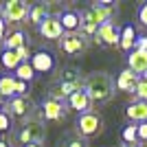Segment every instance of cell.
I'll use <instances>...</instances> for the list:
<instances>
[{"mask_svg":"<svg viewBox=\"0 0 147 147\" xmlns=\"http://www.w3.org/2000/svg\"><path fill=\"white\" fill-rule=\"evenodd\" d=\"M84 90L92 103H105L114 97V81L108 73H92L88 79H84Z\"/></svg>","mask_w":147,"mask_h":147,"instance_id":"obj_1","label":"cell"},{"mask_svg":"<svg viewBox=\"0 0 147 147\" xmlns=\"http://www.w3.org/2000/svg\"><path fill=\"white\" fill-rule=\"evenodd\" d=\"M5 112L16 121H24L29 123L31 119L35 117V105L29 97H11L5 105Z\"/></svg>","mask_w":147,"mask_h":147,"instance_id":"obj_2","label":"cell"},{"mask_svg":"<svg viewBox=\"0 0 147 147\" xmlns=\"http://www.w3.org/2000/svg\"><path fill=\"white\" fill-rule=\"evenodd\" d=\"M77 132H79L81 138H92V136H99L103 132V121L97 112H86V114H79L77 119Z\"/></svg>","mask_w":147,"mask_h":147,"instance_id":"obj_3","label":"cell"},{"mask_svg":"<svg viewBox=\"0 0 147 147\" xmlns=\"http://www.w3.org/2000/svg\"><path fill=\"white\" fill-rule=\"evenodd\" d=\"M112 5H103V2H97V5H92L90 9L81 13V22H88V24H94V26H101L105 22H110L112 18Z\"/></svg>","mask_w":147,"mask_h":147,"instance_id":"obj_4","label":"cell"},{"mask_svg":"<svg viewBox=\"0 0 147 147\" xmlns=\"http://www.w3.org/2000/svg\"><path fill=\"white\" fill-rule=\"evenodd\" d=\"M18 141L22 145H42L44 141V125L37 119H31L29 123H24V127L20 129Z\"/></svg>","mask_w":147,"mask_h":147,"instance_id":"obj_5","label":"cell"},{"mask_svg":"<svg viewBox=\"0 0 147 147\" xmlns=\"http://www.w3.org/2000/svg\"><path fill=\"white\" fill-rule=\"evenodd\" d=\"M29 16V5L24 0H7L2 5V18L7 22H22Z\"/></svg>","mask_w":147,"mask_h":147,"instance_id":"obj_6","label":"cell"},{"mask_svg":"<svg viewBox=\"0 0 147 147\" xmlns=\"http://www.w3.org/2000/svg\"><path fill=\"white\" fill-rule=\"evenodd\" d=\"M59 44H61V51H64V53H68V55H79V53L86 51L88 40L77 31V33H64Z\"/></svg>","mask_w":147,"mask_h":147,"instance_id":"obj_7","label":"cell"},{"mask_svg":"<svg viewBox=\"0 0 147 147\" xmlns=\"http://www.w3.org/2000/svg\"><path fill=\"white\" fill-rule=\"evenodd\" d=\"M94 40H97L99 44H105V46H117L119 40H121V31L112 24V20H110V22H105V24H101L97 29Z\"/></svg>","mask_w":147,"mask_h":147,"instance_id":"obj_8","label":"cell"},{"mask_svg":"<svg viewBox=\"0 0 147 147\" xmlns=\"http://www.w3.org/2000/svg\"><path fill=\"white\" fill-rule=\"evenodd\" d=\"M40 35H44L46 40H61L64 29L59 24V16H46L40 24Z\"/></svg>","mask_w":147,"mask_h":147,"instance_id":"obj_9","label":"cell"},{"mask_svg":"<svg viewBox=\"0 0 147 147\" xmlns=\"http://www.w3.org/2000/svg\"><path fill=\"white\" fill-rule=\"evenodd\" d=\"M29 64L35 73H51V70L55 68V57L51 55L49 51H37V53L31 55Z\"/></svg>","mask_w":147,"mask_h":147,"instance_id":"obj_10","label":"cell"},{"mask_svg":"<svg viewBox=\"0 0 147 147\" xmlns=\"http://www.w3.org/2000/svg\"><path fill=\"white\" fill-rule=\"evenodd\" d=\"M127 68L138 77L147 73V51L145 49H132L127 55Z\"/></svg>","mask_w":147,"mask_h":147,"instance_id":"obj_11","label":"cell"},{"mask_svg":"<svg viewBox=\"0 0 147 147\" xmlns=\"http://www.w3.org/2000/svg\"><path fill=\"white\" fill-rule=\"evenodd\" d=\"M66 101H68V108L75 110V112H79V114H86V112H90V108H92V101H90V97H88L86 90L73 92Z\"/></svg>","mask_w":147,"mask_h":147,"instance_id":"obj_12","label":"cell"},{"mask_svg":"<svg viewBox=\"0 0 147 147\" xmlns=\"http://www.w3.org/2000/svg\"><path fill=\"white\" fill-rule=\"evenodd\" d=\"M138 81H141V77L136 73H132V70H121L117 77V84H114V88H119V90L123 92H136V86H138Z\"/></svg>","mask_w":147,"mask_h":147,"instance_id":"obj_13","label":"cell"},{"mask_svg":"<svg viewBox=\"0 0 147 147\" xmlns=\"http://www.w3.org/2000/svg\"><path fill=\"white\" fill-rule=\"evenodd\" d=\"M64 108H66V105L61 103V101L46 99L42 103V117L46 119V121H59V119H64Z\"/></svg>","mask_w":147,"mask_h":147,"instance_id":"obj_14","label":"cell"},{"mask_svg":"<svg viewBox=\"0 0 147 147\" xmlns=\"http://www.w3.org/2000/svg\"><path fill=\"white\" fill-rule=\"evenodd\" d=\"M59 24L64 29V33H77L81 26V13L77 11H64L59 16Z\"/></svg>","mask_w":147,"mask_h":147,"instance_id":"obj_15","label":"cell"},{"mask_svg":"<svg viewBox=\"0 0 147 147\" xmlns=\"http://www.w3.org/2000/svg\"><path fill=\"white\" fill-rule=\"evenodd\" d=\"M125 117L134 123H147V103L145 101H134L125 108Z\"/></svg>","mask_w":147,"mask_h":147,"instance_id":"obj_16","label":"cell"},{"mask_svg":"<svg viewBox=\"0 0 147 147\" xmlns=\"http://www.w3.org/2000/svg\"><path fill=\"white\" fill-rule=\"evenodd\" d=\"M0 61H2V66H5L7 70H16L24 59H22V55H20L18 51H2Z\"/></svg>","mask_w":147,"mask_h":147,"instance_id":"obj_17","label":"cell"},{"mask_svg":"<svg viewBox=\"0 0 147 147\" xmlns=\"http://www.w3.org/2000/svg\"><path fill=\"white\" fill-rule=\"evenodd\" d=\"M136 42V29L132 24H125L121 31V40H119V46H121L123 51H132V46H134Z\"/></svg>","mask_w":147,"mask_h":147,"instance_id":"obj_18","label":"cell"},{"mask_svg":"<svg viewBox=\"0 0 147 147\" xmlns=\"http://www.w3.org/2000/svg\"><path fill=\"white\" fill-rule=\"evenodd\" d=\"M0 97L2 99L16 97V77H11V75H2L0 77Z\"/></svg>","mask_w":147,"mask_h":147,"instance_id":"obj_19","label":"cell"},{"mask_svg":"<svg viewBox=\"0 0 147 147\" xmlns=\"http://www.w3.org/2000/svg\"><path fill=\"white\" fill-rule=\"evenodd\" d=\"M5 51H16L20 46H24V31H11L9 35H5Z\"/></svg>","mask_w":147,"mask_h":147,"instance_id":"obj_20","label":"cell"},{"mask_svg":"<svg viewBox=\"0 0 147 147\" xmlns=\"http://www.w3.org/2000/svg\"><path fill=\"white\" fill-rule=\"evenodd\" d=\"M49 16V9H46V5H33V7H29V16L26 18L33 22V24H42V20Z\"/></svg>","mask_w":147,"mask_h":147,"instance_id":"obj_21","label":"cell"},{"mask_svg":"<svg viewBox=\"0 0 147 147\" xmlns=\"http://www.w3.org/2000/svg\"><path fill=\"white\" fill-rule=\"evenodd\" d=\"M16 79L18 81H31V79H35V70L31 68V64L29 61H22L18 68H16Z\"/></svg>","mask_w":147,"mask_h":147,"instance_id":"obj_22","label":"cell"},{"mask_svg":"<svg viewBox=\"0 0 147 147\" xmlns=\"http://www.w3.org/2000/svg\"><path fill=\"white\" fill-rule=\"evenodd\" d=\"M121 136H123V141H125V145H134V143H138V138H136V125L123 127Z\"/></svg>","mask_w":147,"mask_h":147,"instance_id":"obj_23","label":"cell"},{"mask_svg":"<svg viewBox=\"0 0 147 147\" xmlns=\"http://www.w3.org/2000/svg\"><path fill=\"white\" fill-rule=\"evenodd\" d=\"M61 147H88V143L81 136H68L66 141L61 143Z\"/></svg>","mask_w":147,"mask_h":147,"instance_id":"obj_24","label":"cell"},{"mask_svg":"<svg viewBox=\"0 0 147 147\" xmlns=\"http://www.w3.org/2000/svg\"><path fill=\"white\" fill-rule=\"evenodd\" d=\"M11 125H13V123H11V117L2 110V112H0V134H7V132L11 129Z\"/></svg>","mask_w":147,"mask_h":147,"instance_id":"obj_25","label":"cell"},{"mask_svg":"<svg viewBox=\"0 0 147 147\" xmlns=\"http://www.w3.org/2000/svg\"><path fill=\"white\" fill-rule=\"evenodd\" d=\"M136 97H138V101H145L147 103V81L141 79L138 81V86H136V92H134Z\"/></svg>","mask_w":147,"mask_h":147,"instance_id":"obj_26","label":"cell"},{"mask_svg":"<svg viewBox=\"0 0 147 147\" xmlns=\"http://www.w3.org/2000/svg\"><path fill=\"white\" fill-rule=\"evenodd\" d=\"M136 138H138V143H147V123L136 125Z\"/></svg>","mask_w":147,"mask_h":147,"instance_id":"obj_27","label":"cell"},{"mask_svg":"<svg viewBox=\"0 0 147 147\" xmlns=\"http://www.w3.org/2000/svg\"><path fill=\"white\" fill-rule=\"evenodd\" d=\"M138 22H141L143 26H147V2H143V5L138 7Z\"/></svg>","mask_w":147,"mask_h":147,"instance_id":"obj_28","label":"cell"},{"mask_svg":"<svg viewBox=\"0 0 147 147\" xmlns=\"http://www.w3.org/2000/svg\"><path fill=\"white\" fill-rule=\"evenodd\" d=\"M134 44H136V49H145L147 51V37H138Z\"/></svg>","mask_w":147,"mask_h":147,"instance_id":"obj_29","label":"cell"},{"mask_svg":"<svg viewBox=\"0 0 147 147\" xmlns=\"http://www.w3.org/2000/svg\"><path fill=\"white\" fill-rule=\"evenodd\" d=\"M0 40H5V18L0 13Z\"/></svg>","mask_w":147,"mask_h":147,"instance_id":"obj_30","label":"cell"},{"mask_svg":"<svg viewBox=\"0 0 147 147\" xmlns=\"http://www.w3.org/2000/svg\"><path fill=\"white\" fill-rule=\"evenodd\" d=\"M0 147H11V145H9L7 141H0Z\"/></svg>","mask_w":147,"mask_h":147,"instance_id":"obj_31","label":"cell"},{"mask_svg":"<svg viewBox=\"0 0 147 147\" xmlns=\"http://www.w3.org/2000/svg\"><path fill=\"white\" fill-rule=\"evenodd\" d=\"M2 105H5V103H2V97H0V112H2Z\"/></svg>","mask_w":147,"mask_h":147,"instance_id":"obj_32","label":"cell"},{"mask_svg":"<svg viewBox=\"0 0 147 147\" xmlns=\"http://www.w3.org/2000/svg\"><path fill=\"white\" fill-rule=\"evenodd\" d=\"M24 147H44V145H24Z\"/></svg>","mask_w":147,"mask_h":147,"instance_id":"obj_33","label":"cell"},{"mask_svg":"<svg viewBox=\"0 0 147 147\" xmlns=\"http://www.w3.org/2000/svg\"><path fill=\"white\" fill-rule=\"evenodd\" d=\"M143 79H145V81H147V73H145V75H143Z\"/></svg>","mask_w":147,"mask_h":147,"instance_id":"obj_34","label":"cell"},{"mask_svg":"<svg viewBox=\"0 0 147 147\" xmlns=\"http://www.w3.org/2000/svg\"><path fill=\"white\" fill-rule=\"evenodd\" d=\"M125 147H134V145H125Z\"/></svg>","mask_w":147,"mask_h":147,"instance_id":"obj_35","label":"cell"}]
</instances>
